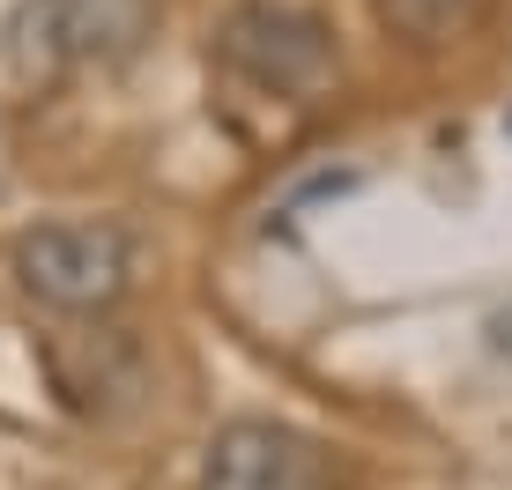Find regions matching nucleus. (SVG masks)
<instances>
[{
  "mask_svg": "<svg viewBox=\"0 0 512 490\" xmlns=\"http://www.w3.org/2000/svg\"><path fill=\"white\" fill-rule=\"evenodd\" d=\"M216 60L275 97H320L334 82V30L290 0H238L216 23Z\"/></svg>",
  "mask_w": 512,
  "mask_h": 490,
  "instance_id": "nucleus-1",
  "label": "nucleus"
},
{
  "mask_svg": "<svg viewBox=\"0 0 512 490\" xmlns=\"http://www.w3.org/2000/svg\"><path fill=\"white\" fill-rule=\"evenodd\" d=\"M15 275L52 312H112L134 283V238L119 223H38L15 238Z\"/></svg>",
  "mask_w": 512,
  "mask_h": 490,
  "instance_id": "nucleus-2",
  "label": "nucleus"
},
{
  "mask_svg": "<svg viewBox=\"0 0 512 490\" xmlns=\"http://www.w3.org/2000/svg\"><path fill=\"white\" fill-rule=\"evenodd\" d=\"M201 490H334L320 439L275 424V416H238L201 453Z\"/></svg>",
  "mask_w": 512,
  "mask_h": 490,
  "instance_id": "nucleus-3",
  "label": "nucleus"
},
{
  "mask_svg": "<svg viewBox=\"0 0 512 490\" xmlns=\"http://www.w3.org/2000/svg\"><path fill=\"white\" fill-rule=\"evenodd\" d=\"M149 30V0H23V67H67V60H119Z\"/></svg>",
  "mask_w": 512,
  "mask_h": 490,
  "instance_id": "nucleus-4",
  "label": "nucleus"
},
{
  "mask_svg": "<svg viewBox=\"0 0 512 490\" xmlns=\"http://www.w3.org/2000/svg\"><path fill=\"white\" fill-rule=\"evenodd\" d=\"M379 15H386V30H394L401 45L438 52V45H453L475 15H483V0H379Z\"/></svg>",
  "mask_w": 512,
  "mask_h": 490,
  "instance_id": "nucleus-5",
  "label": "nucleus"
},
{
  "mask_svg": "<svg viewBox=\"0 0 512 490\" xmlns=\"http://www.w3.org/2000/svg\"><path fill=\"white\" fill-rule=\"evenodd\" d=\"M483 335H490V349H498V357L512 364V297H505L498 312H490V327H483Z\"/></svg>",
  "mask_w": 512,
  "mask_h": 490,
  "instance_id": "nucleus-6",
  "label": "nucleus"
}]
</instances>
